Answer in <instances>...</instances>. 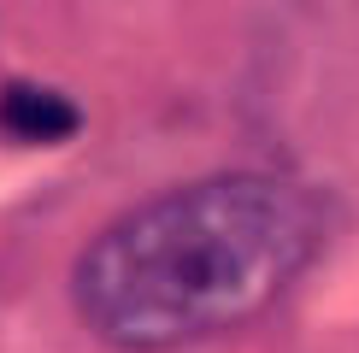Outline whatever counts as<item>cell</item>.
Returning <instances> with one entry per match:
<instances>
[{
	"label": "cell",
	"instance_id": "1",
	"mask_svg": "<svg viewBox=\"0 0 359 353\" xmlns=\"http://www.w3.org/2000/svg\"><path fill=\"white\" fill-rule=\"evenodd\" d=\"M318 247L301 188L224 171L124 212L71 271L77 318L124 353H165L259 318Z\"/></svg>",
	"mask_w": 359,
	"mask_h": 353
},
{
	"label": "cell",
	"instance_id": "2",
	"mask_svg": "<svg viewBox=\"0 0 359 353\" xmlns=\"http://www.w3.org/2000/svg\"><path fill=\"white\" fill-rule=\"evenodd\" d=\"M77 106H71L65 95H53V88H41V83H6L0 88V130L6 136H18V141H65V136H77Z\"/></svg>",
	"mask_w": 359,
	"mask_h": 353
}]
</instances>
